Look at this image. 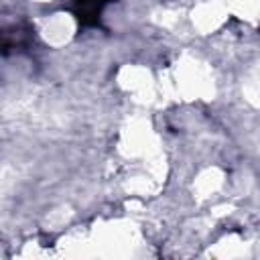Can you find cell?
Here are the masks:
<instances>
[{
	"mask_svg": "<svg viewBox=\"0 0 260 260\" xmlns=\"http://www.w3.org/2000/svg\"><path fill=\"white\" fill-rule=\"evenodd\" d=\"M167 91L187 102L209 100L215 95V79L211 75V69L203 61H199L197 57L185 55L171 69Z\"/></svg>",
	"mask_w": 260,
	"mask_h": 260,
	"instance_id": "6da1fadb",
	"label": "cell"
},
{
	"mask_svg": "<svg viewBox=\"0 0 260 260\" xmlns=\"http://www.w3.org/2000/svg\"><path fill=\"white\" fill-rule=\"evenodd\" d=\"M118 148L126 158H134L140 162L162 152L152 124L148 122V118L142 116H134L122 126Z\"/></svg>",
	"mask_w": 260,
	"mask_h": 260,
	"instance_id": "7a4b0ae2",
	"label": "cell"
},
{
	"mask_svg": "<svg viewBox=\"0 0 260 260\" xmlns=\"http://www.w3.org/2000/svg\"><path fill=\"white\" fill-rule=\"evenodd\" d=\"M89 236H91V244L102 246L112 254L130 250L134 244H138V228L134 221H128V219L104 221Z\"/></svg>",
	"mask_w": 260,
	"mask_h": 260,
	"instance_id": "3957f363",
	"label": "cell"
},
{
	"mask_svg": "<svg viewBox=\"0 0 260 260\" xmlns=\"http://www.w3.org/2000/svg\"><path fill=\"white\" fill-rule=\"evenodd\" d=\"M75 35H77V20L73 14L65 10L45 14L39 20V37L51 49L67 47L75 39Z\"/></svg>",
	"mask_w": 260,
	"mask_h": 260,
	"instance_id": "277c9868",
	"label": "cell"
},
{
	"mask_svg": "<svg viewBox=\"0 0 260 260\" xmlns=\"http://www.w3.org/2000/svg\"><path fill=\"white\" fill-rule=\"evenodd\" d=\"M187 18L195 32L213 35V32L221 30L232 16L225 6V0H199L187 12Z\"/></svg>",
	"mask_w": 260,
	"mask_h": 260,
	"instance_id": "5b68a950",
	"label": "cell"
},
{
	"mask_svg": "<svg viewBox=\"0 0 260 260\" xmlns=\"http://www.w3.org/2000/svg\"><path fill=\"white\" fill-rule=\"evenodd\" d=\"M116 83L120 85L122 91L134 95V100H138V102H146L144 95H148V100H152V95L156 91V79H154L152 71L138 63L122 65L116 73Z\"/></svg>",
	"mask_w": 260,
	"mask_h": 260,
	"instance_id": "8992f818",
	"label": "cell"
},
{
	"mask_svg": "<svg viewBox=\"0 0 260 260\" xmlns=\"http://www.w3.org/2000/svg\"><path fill=\"white\" fill-rule=\"evenodd\" d=\"M225 173L223 169L215 167V165H209V167H203L195 177H193V183H191V191H193V197L199 199V201H209L213 195H217L223 185H225Z\"/></svg>",
	"mask_w": 260,
	"mask_h": 260,
	"instance_id": "52a82bcc",
	"label": "cell"
},
{
	"mask_svg": "<svg viewBox=\"0 0 260 260\" xmlns=\"http://www.w3.org/2000/svg\"><path fill=\"white\" fill-rule=\"evenodd\" d=\"M230 16L246 22L256 24L260 20V0H225Z\"/></svg>",
	"mask_w": 260,
	"mask_h": 260,
	"instance_id": "ba28073f",
	"label": "cell"
},
{
	"mask_svg": "<svg viewBox=\"0 0 260 260\" xmlns=\"http://www.w3.org/2000/svg\"><path fill=\"white\" fill-rule=\"evenodd\" d=\"M69 217H71V209L65 207V205H61V207L49 211L47 221H49V228H51V230H63V228L69 223Z\"/></svg>",
	"mask_w": 260,
	"mask_h": 260,
	"instance_id": "9c48e42d",
	"label": "cell"
},
{
	"mask_svg": "<svg viewBox=\"0 0 260 260\" xmlns=\"http://www.w3.org/2000/svg\"><path fill=\"white\" fill-rule=\"evenodd\" d=\"M32 2H37V4H49V2H53V0H32Z\"/></svg>",
	"mask_w": 260,
	"mask_h": 260,
	"instance_id": "30bf717a",
	"label": "cell"
}]
</instances>
